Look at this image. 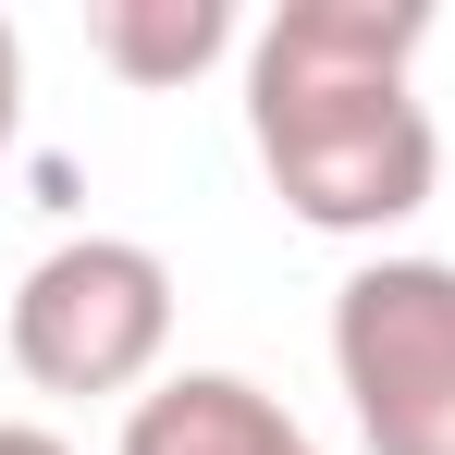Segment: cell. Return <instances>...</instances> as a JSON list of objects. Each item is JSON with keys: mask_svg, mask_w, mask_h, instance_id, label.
Returning <instances> with one entry per match:
<instances>
[{"mask_svg": "<svg viewBox=\"0 0 455 455\" xmlns=\"http://www.w3.org/2000/svg\"><path fill=\"white\" fill-rule=\"evenodd\" d=\"M0 455H62L50 431H25V419H0Z\"/></svg>", "mask_w": 455, "mask_h": 455, "instance_id": "cell-7", "label": "cell"}, {"mask_svg": "<svg viewBox=\"0 0 455 455\" xmlns=\"http://www.w3.org/2000/svg\"><path fill=\"white\" fill-rule=\"evenodd\" d=\"M172 345V271L124 234L50 246L12 296V370L37 394H136Z\"/></svg>", "mask_w": 455, "mask_h": 455, "instance_id": "cell-3", "label": "cell"}, {"mask_svg": "<svg viewBox=\"0 0 455 455\" xmlns=\"http://www.w3.org/2000/svg\"><path fill=\"white\" fill-rule=\"evenodd\" d=\"M234 50V12L222 0H111L99 12V62L124 86H185Z\"/></svg>", "mask_w": 455, "mask_h": 455, "instance_id": "cell-5", "label": "cell"}, {"mask_svg": "<svg viewBox=\"0 0 455 455\" xmlns=\"http://www.w3.org/2000/svg\"><path fill=\"white\" fill-rule=\"evenodd\" d=\"M332 370L370 455H455V271L381 259L332 296Z\"/></svg>", "mask_w": 455, "mask_h": 455, "instance_id": "cell-2", "label": "cell"}, {"mask_svg": "<svg viewBox=\"0 0 455 455\" xmlns=\"http://www.w3.org/2000/svg\"><path fill=\"white\" fill-rule=\"evenodd\" d=\"M12 111H25V50H12V25H0V148H12Z\"/></svg>", "mask_w": 455, "mask_h": 455, "instance_id": "cell-6", "label": "cell"}, {"mask_svg": "<svg viewBox=\"0 0 455 455\" xmlns=\"http://www.w3.org/2000/svg\"><path fill=\"white\" fill-rule=\"evenodd\" d=\"M124 455H320L259 394V381H234V370H185V381H160L148 406L124 419Z\"/></svg>", "mask_w": 455, "mask_h": 455, "instance_id": "cell-4", "label": "cell"}, {"mask_svg": "<svg viewBox=\"0 0 455 455\" xmlns=\"http://www.w3.org/2000/svg\"><path fill=\"white\" fill-rule=\"evenodd\" d=\"M431 37V0H283L246 62V136L271 197L320 234H381L431 210L443 136L406 99V62Z\"/></svg>", "mask_w": 455, "mask_h": 455, "instance_id": "cell-1", "label": "cell"}]
</instances>
